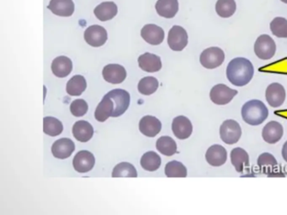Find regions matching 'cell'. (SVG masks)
<instances>
[{
	"instance_id": "obj_1",
	"label": "cell",
	"mask_w": 287,
	"mask_h": 215,
	"mask_svg": "<svg viewBox=\"0 0 287 215\" xmlns=\"http://www.w3.org/2000/svg\"><path fill=\"white\" fill-rule=\"evenodd\" d=\"M255 73L254 66L245 58L232 59L227 68V78L232 85L243 87L252 80Z\"/></svg>"
},
{
	"instance_id": "obj_2",
	"label": "cell",
	"mask_w": 287,
	"mask_h": 215,
	"mask_svg": "<svg viewBox=\"0 0 287 215\" xmlns=\"http://www.w3.org/2000/svg\"><path fill=\"white\" fill-rule=\"evenodd\" d=\"M241 114L245 122L253 126H256L261 125L267 119L269 110L261 101L253 99L248 101L247 103L244 104Z\"/></svg>"
},
{
	"instance_id": "obj_3",
	"label": "cell",
	"mask_w": 287,
	"mask_h": 215,
	"mask_svg": "<svg viewBox=\"0 0 287 215\" xmlns=\"http://www.w3.org/2000/svg\"><path fill=\"white\" fill-rule=\"evenodd\" d=\"M242 130L240 124L233 120H227L220 127V137L227 145H232L240 140Z\"/></svg>"
},
{
	"instance_id": "obj_4",
	"label": "cell",
	"mask_w": 287,
	"mask_h": 215,
	"mask_svg": "<svg viewBox=\"0 0 287 215\" xmlns=\"http://www.w3.org/2000/svg\"><path fill=\"white\" fill-rule=\"evenodd\" d=\"M276 45L270 35H262L258 37L255 44V52L261 60H270L275 56Z\"/></svg>"
},
{
	"instance_id": "obj_5",
	"label": "cell",
	"mask_w": 287,
	"mask_h": 215,
	"mask_svg": "<svg viewBox=\"0 0 287 215\" xmlns=\"http://www.w3.org/2000/svg\"><path fill=\"white\" fill-rule=\"evenodd\" d=\"M224 59V51L219 47L207 48L200 57L201 64L207 69L218 68L223 63Z\"/></svg>"
},
{
	"instance_id": "obj_6",
	"label": "cell",
	"mask_w": 287,
	"mask_h": 215,
	"mask_svg": "<svg viewBox=\"0 0 287 215\" xmlns=\"http://www.w3.org/2000/svg\"><path fill=\"white\" fill-rule=\"evenodd\" d=\"M114 103V112L112 117H119L126 112L130 105L131 97L128 92L124 89H114L106 93Z\"/></svg>"
},
{
	"instance_id": "obj_7",
	"label": "cell",
	"mask_w": 287,
	"mask_h": 215,
	"mask_svg": "<svg viewBox=\"0 0 287 215\" xmlns=\"http://www.w3.org/2000/svg\"><path fill=\"white\" fill-rule=\"evenodd\" d=\"M237 90L232 89L225 84H217L211 89L210 98L217 105H225L229 103L237 95Z\"/></svg>"
},
{
	"instance_id": "obj_8",
	"label": "cell",
	"mask_w": 287,
	"mask_h": 215,
	"mask_svg": "<svg viewBox=\"0 0 287 215\" xmlns=\"http://www.w3.org/2000/svg\"><path fill=\"white\" fill-rule=\"evenodd\" d=\"M168 44L172 50L181 51L188 44V34L184 28L174 25L168 35Z\"/></svg>"
},
{
	"instance_id": "obj_9",
	"label": "cell",
	"mask_w": 287,
	"mask_h": 215,
	"mask_svg": "<svg viewBox=\"0 0 287 215\" xmlns=\"http://www.w3.org/2000/svg\"><path fill=\"white\" fill-rule=\"evenodd\" d=\"M108 34L105 28L101 25H91L84 32V40L88 45L93 47H100L106 42Z\"/></svg>"
},
{
	"instance_id": "obj_10",
	"label": "cell",
	"mask_w": 287,
	"mask_h": 215,
	"mask_svg": "<svg viewBox=\"0 0 287 215\" xmlns=\"http://www.w3.org/2000/svg\"><path fill=\"white\" fill-rule=\"evenodd\" d=\"M95 164V158L88 150H81L73 158V168L78 173H86L93 169Z\"/></svg>"
},
{
	"instance_id": "obj_11",
	"label": "cell",
	"mask_w": 287,
	"mask_h": 215,
	"mask_svg": "<svg viewBox=\"0 0 287 215\" xmlns=\"http://www.w3.org/2000/svg\"><path fill=\"white\" fill-rule=\"evenodd\" d=\"M265 98L268 103L273 107L282 105L285 100V90L281 84L278 83H271L268 86L265 92Z\"/></svg>"
},
{
	"instance_id": "obj_12",
	"label": "cell",
	"mask_w": 287,
	"mask_h": 215,
	"mask_svg": "<svg viewBox=\"0 0 287 215\" xmlns=\"http://www.w3.org/2000/svg\"><path fill=\"white\" fill-rule=\"evenodd\" d=\"M172 130L178 139L185 140L192 135L193 126L188 118L180 115V116L174 118L173 120Z\"/></svg>"
},
{
	"instance_id": "obj_13",
	"label": "cell",
	"mask_w": 287,
	"mask_h": 215,
	"mask_svg": "<svg viewBox=\"0 0 287 215\" xmlns=\"http://www.w3.org/2000/svg\"><path fill=\"white\" fill-rule=\"evenodd\" d=\"M75 150V145L73 140L68 138H62L56 140L52 146V152L54 157L58 159H67Z\"/></svg>"
},
{
	"instance_id": "obj_14",
	"label": "cell",
	"mask_w": 287,
	"mask_h": 215,
	"mask_svg": "<svg viewBox=\"0 0 287 215\" xmlns=\"http://www.w3.org/2000/svg\"><path fill=\"white\" fill-rule=\"evenodd\" d=\"M102 75L106 82L119 84L126 79V71L124 67L119 64H109L104 68Z\"/></svg>"
},
{
	"instance_id": "obj_15",
	"label": "cell",
	"mask_w": 287,
	"mask_h": 215,
	"mask_svg": "<svg viewBox=\"0 0 287 215\" xmlns=\"http://www.w3.org/2000/svg\"><path fill=\"white\" fill-rule=\"evenodd\" d=\"M162 124L159 119L147 115L139 122V130L141 134L149 137H155L161 131Z\"/></svg>"
},
{
	"instance_id": "obj_16",
	"label": "cell",
	"mask_w": 287,
	"mask_h": 215,
	"mask_svg": "<svg viewBox=\"0 0 287 215\" xmlns=\"http://www.w3.org/2000/svg\"><path fill=\"white\" fill-rule=\"evenodd\" d=\"M141 37L150 45L161 44L164 39V31L161 27L154 24L144 25L141 30Z\"/></svg>"
},
{
	"instance_id": "obj_17",
	"label": "cell",
	"mask_w": 287,
	"mask_h": 215,
	"mask_svg": "<svg viewBox=\"0 0 287 215\" xmlns=\"http://www.w3.org/2000/svg\"><path fill=\"white\" fill-rule=\"evenodd\" d=\"M227 159V150L221 145H212L206 153V160L212 167L224 165Z\"/></svg>"
},
{
	"instance_id": "obj_18",
	"label": "cell",
	"mask_w": 287,
	"mask_h": 215,
	"mask_svg": "<svg viewBox=\"0 0 287 215\" xmlns=\"http://www.w3.org/2000/svg\"><path fill=\"white\" fill-rule=\"evenodd\" d=\"M283 126L276 121H270L265 125L262 130L263 139L269 144H275L282 138Z\"/></svg>"
},
{
	"instance_id": "obj_19",
	"label": "cell",
	"mask_w": 287,
	"mask_h": 215,
	"mask_svg": "<svg viewBox=\"0 0 287 215\" xmlns=\"http://www.w3.org/2000/svg\"><path fill=\"white\" fill-rule=\"evenodd\" d=\"M139 67L148 73H156L162 68L161 58L159 56L146 52L138 58Z\"/></svg>"
},
{
	"instance_id": "obj_20",
	"label": "cell",
	"mask_w": 287,
	"mask_h": 215,
	"mask_svg": "<svg viewBox=\"0 0 287 215\" xmlns=\"http://www.w3.org/2000/svg\"><path fill=\"white\" fill-rule=\"evenodd\" d=\"M73 70V63L70 58L65 56L58 57L53 61L52 63V71L53 74L58 78H66L70 74Z\"/></svg>"
},
{
	"instance_id": "obj_21",
	"label": "cell",
	"mask_w": 287,
	"mask_h": 215,
	"mask_svg": "<svg viewBox=\"0 0 287 215\" xmlns=\"http://www.w3.org/2000/svg\"><path fill=\"white\" fill-rule=\"evenodd\" d=\"M47 9L54 15L69 17L74 12V3L73 0H51Z\"/></svg>"
},
{
	"instance_id": "obj_22",
	"label": "cell",
	"mask_w": 287,
	"mask_h": 215,
	"mask_svg": "<svg viewBox=\"0 0 287 215\" xmlns=\"http://www.w3.org/2000/svg\"><path fill=\"white\" fill-rule=\"evenodd\" d=\"M73 135L78 141L88 142L93 137V126L85 120L77 121L73 126Z\"/></svg>"
},
{
	"instance_id": "obj_23",
	"label": "cell",
	"mask_w": 287,
	"mask_h": 215,
	"mask_svg": "<svg viewBox=\"0 0 287 215\" xmlns=\"http://www.w3.org/2000/svg\"><path fill=\"white\" fill-rule=\"evenodd\" d=\"M157 12L162 17L174 18L179 10L178 0H158L155 5Z\"/></svg>"
},
{
	"instance_id": "obj_24",
	"label": "cell",
	"mask_w": 287,
	"mask_h": 215,
	"mask_svg": "<svg viewBox=\"0 0 287 215\" xmlns=\"http://www.w3.org/2000/svg\"><path fill=\"white\" fill-rule=\"evenodd\" d=\"M114 112V103L107 94L96 107L94 117L100 122H105L109 117H112Z\"/></svg>"
},
{
	"instance_id": "obj_25",
	"label": "cell",
	"mask_w": 287,
	"mask_h": 215,
	"mask_svg": "<svg viewBox=\"0 0 287 215\" xmlns=\"http://www.w3.org/2000/svg\"><path fill=\"white\" fill-rule=\"evenodd\" d=\"M118 12L117 5L114 2H103L93 10L96 17L101 21H107L116 16Z\"/></svg>"
},
{
	"instance_id": "obj_26",
	"label": "cell",
	"mask_w": 287,
	"mask_h": 215,
	"mask_svg": "<svg viewBox=\"0 0 287 215\" xmlns=\"http://www.w3.org/2000/svg\"><path fill=\"white\" fill-rule=\"evenodd\" d=\"M231 163L237 173H243L246 167L250 166V156L243 148H234L231 151Z\"/></svg>"
},
{
	"instance_id": "obj_27",
	"label": "cell",
	"mask_w": 287,
	"mask_h": 215,
	"mask_svg": "<svg viewBox=\"0 0 287 215\" xmlns=\"http://www.w3.org/2000/svg\"><path fill=\"white\" fill-rule=\"evenodd\" d=\"M87 83L83 76L76 75L67 83V93L71 96H79L85 91Z\"/></svg>"
},
{
	"instance_id": "obj_28",
	"label": "cell",
	"mask_w": 287,
	"mask_h": 215,
	"mask_svg": "<svg viewBox=\"0 0 287 215\" xmlns=\"http://www.w3.org/2000/svg\"><path fill=\"white\" fill-rule=\"evenodd\" d=\"M156 147L159 152L167 156H171L177 152V144L169 136H162L157 140Z\"/></svg>"
},
{
	"instance_id": "obj_29",
	"label": "cell",
	"mask_w": 287,
	"mask_h": 215,
	"mask_svg": "<svg viewBox=\"0 0 287 215\" xmlns=\"http://www.w3.org/2000/svg\"><path fill=\"white\" fill-rule=\"evenodd\" d=\"M161 162V158L156 152L149 151L141 156V168L149 172H154L160 168Z\"/></svg>"
},
{
	"instance_id": "obj_30",
	"label": "cell",
	"mask_w": 287,
	"mask_h": 215,
	"mask_svg": "<svg viewBox=\"0 0 287 215\" xmlns=\"http://www.w3.org/2000/svg\"><path fill=\"white\" fill-rule=\"evenodd\" d=\"M63 124L60 120L54 117H45L43 119V131L50 136H57L63 132Z\"/></svg>"
},
{
	"instance_id": "obj_31",
	"label": "cell",
	"mask_w": 287,
	"mask_h": 215,
	"mask_svg": "<svg viewBox=\"0 0 287 215\" xmlns=\"http://www.w3.org/2000/svg\"><path fill=\"white\" fill-rule=\"evenodd\" d=\"M113 178H136L137 172L132 164L128 163H119L112 172Z\"/></svg>"
},
{
	"instance_id": "obj_32",
	"label": "cell",
	"mask_w": 287,
	"mask_h": 215,
	"mask_svg": "<svg viewBox=\"0 0 287 215\" xmlns=\"http://www.w3.org/2000/svg\"><path fill=\"white\" fill-rule=\"evenodd\" d=\"M236 9L237 5L235 0H217L216 4V11L220 17H231L236 11Z\"/></svg>"
},
{
	"instance_id": "obj_33",
	"label": "cell",
	"mask_w": 287,
	"mask_h": 215,
	"mask_svg": "<svg viewBox=\"0 0 287 215\" xmlns=\"http://www.w3.org/2000/svg\"><path fill=\"white\" fill-rule=\"evenodd\" d=\"M165 175L168 178H186L187 169L181 163L172 160L167 163L165 167Z\"/></svg>"
},
{
	"instance_id": "obj_34",
	"label": "cell",
	"mask_w": 287,
	"mask_h": 215,
	"mask_svg": "<svg viewBox=\"0 0 287 215\" xmlns=\"http://www.w3.org/2000/svg\"><path fill=\"white\" fill-rule=\"evenodd\" d=\"M258 166L263 173L270 174L277 167V160L270 153L265 152L259 156L257 160Z\"/></svg>"
},
{
	"instance_id": "obj_35",
	"label": "cell",
	"mask_w": 287,
	"mask_h": 215,
	"mask_svg": "<svg viewBox=\"0 0 287 215\" xmlns=\"http://www.w3.org/2000/svg\"><path fill=\"white\" fill-rule=\"evenodd\" d=\"M139 93L144 95H151L159 88V81L154 77H146L140 80L138 83Z\"/></svg>"
},
{
	"instance_id": "obj_36",
	"label": "cell",
	"mask_w": 287,
	"mask_h": 215,
	"mask_svg": "<svg viewBox=\"0 0 287 215\" xmlns=\"http://www.w3.org/2000/svg\"><path fill=\"white\" fill-rule=\"evenodd\" d=\"M270 30L276 37L287 38V20L276 17L270 22Z\"/></svg>"
},
{
	"instance_id": "obj_37",
	"label": "cell",
	"mask_w": 287,
	"mask_h": 215,
	"mask_svg": "<svg viewBox=\"0 0 287 215\" xmlns=\"http://www.w3.org/2000/svg\"><path fill=\"white\" fill-rule=\"evenodd\" d=\"M88 103L83 99H76L71 103L70 111L75 117H81L88 112Z\"/></svg>"
},
{
	"instance_id": "obj_38",
	"label": "cell",
	"mask_w": 287,
	"mask_h": 215,
	"mask_svg": "<svg viewBox=\"0 0 287 215\" xmlns=\"http://www.w3.org/2000/svg\"><path fill=\"white\" fill-rule=\"evenodd\" d=\"M281 153H282L283 159L287 163V141L283 145L282 152Z\"/></svg>"
},
{
	"instance_id": "obj_39",
	"label": "cell",
	"mask_w": 287,
	"mask_h": 215,
	"mask_svg": "<svg viewBox=\"0 0 287 215\" xmlns=\"http://www.w3.org/2000/svg\"><path fill=\"white\" fill-rule=\"evenodd\" d=\"M283 3H285V4H287V0H281Z\"/></svg>"
}]
</instances>
